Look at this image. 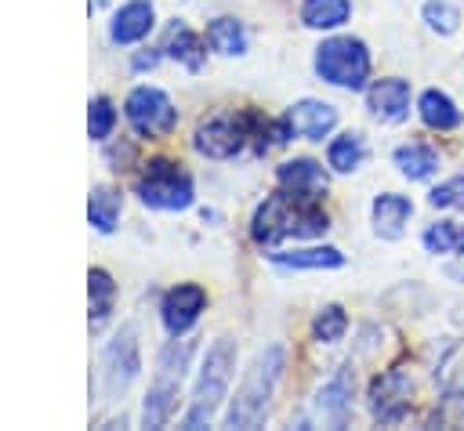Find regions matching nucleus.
Instances as JSON below:
<instances>
[{"instance_id":"nucleus-1","label":"nucleus","mask_w":464,"mask_h":431,"mask_svg":"<svg viewBox=\"0 0 464 431\" xmlns=\"http://www.w3.org/2000/svg\"><path fill=\"white\" fill-rule=\"evenodd\" d=\"M326 228H330V217L319 206V199H304L286 188H276L272 196H265V203L250 217V239L257 246H279L286 239H315Z\"/></svg>"},{"instance_id":"nucleus-2","label":"nucleus","mask_w":464,"mask_h":431,"mask_svg":"<svg viewBox=\"0 0 464 431\" xmlns=\"http://www.w3.org/2000/svg\"><path fill=\"white\" fill-rule=\"evenodd\" d=\"M283 369H286V348L283 344H268L265 351H257V359L243 373V384H239V391L225 413V427H261L268 409H272Z\"/></svg>"},{"instance_id":"nucleus-3","label":"nucleus","mask_w":464,"mask_h":431,"mask_svg":"<svg viewBox=\"0 0 464 431\" xmlns=\"http://www.w3.org/2000/svg\"><path fill=\"white\" fill-rule=\"evenodd\" d=\"M232 373H236V340L232 337L210 340V348L203 355V366H199V377H196V388H192L188 413L181 417V427H188V431L210 427V420L218 417L221 402L228 398Z\"/></svg>"},{"instance_id":"nucleus-4","label":"nucleus","mask_w":464,"mask_h":431,"mask_svg":"<svg viewBox=\"0 0 464 431\" xmlns=\"http://www.w3.org/2000/svg\"><path fill=\"white\" fill-rule=\"evenodd\" d=\"M192 351H196V340L174 337L156 355V373H152V384H149L145 402H141V427H163L174 417L178 391H181V380H185V369H188Z\"/></svg>"},{"instance_id":"nucleus-5","label":"nucleus","mask_w":464,"mask_h":431,"mask_svg":"<svg viewBox=\"0 0 464 431\" xmlns=\"http://www.w3.org/2000/svg\"><path fill=\"white\" fill-rule=\"evenodd\" d=\"M315 76L341 91H362L370 80V51L359 36H330L315 47Z\"/></svg>"},{"instance_id":"nucleus-6","label":"nucleus","mask_w":464,"mask_h":431,"mask_svg":"<svg viewBox=\"0 0 464 431\" xmlns=\"http://www.w3.org/2000/svg\"><path fill=\"white\" fill-rule=\"evenodd\" d=\"M134 188H138V199H141L149 210H170V214H174V210L192 206V199H196L192 174H188L181 163L163 159V156H156V159H149V163L141 167Z\"/></svg>"},{"instance_id":"nucleus-7","label":"nucleus","mask_w":464,"mask_h":431,"mask_svg":"<svg viewBox=\"0 0 464 431\" xmlns=\"http://www.w3.org/2000/svg\"><path fill=\"white\" fill-rule=\"evenodd\" d=\"M123 116H127V123H130V130H134L138 138H167V134L178 127V109H174V101L167 98V91L149 87V83H141V87H134V91L127 94Z\"/></svg>"},{"instance_id":"nucleus-8","label":"nucleus","mask_w":464,"mask_h":431,"mask_svg":"<svg viewBox=\"0 0 464 431\" xmlns=\"http://www.w3.org/2000/svg\"><path fill=\"white\" fill-rule=\"evenodd\" d=\"M250 127H254V112H243V116H210L196 127L192 134V148L207 159H232L243 152L246 138H250Z\"/></svg>"},{"instance_id":"nucleus-9","label":"nucleus","mask_w":464,"mask_h":431,"mask_svg":"<svg viewBox=\"0 0 464 431\" xmlns=\"http://www.w3.org/2000/svg\"><path fill=\"white\" fill-rule=\"evenodd\" d=\"M141 359H138V333L134 326H123L102 351V388L109 398L123 395L130 388V380L138 377Z\"/></svg>"},{"instance_id":"nucleus-10","label":"nucleus","mask_w":464,"mask_h":431,"mask_svg":"<svg viewBox=\"0 0 464 431\" xmlns=\"http://www.w3.org/2000/svg\"><path fill=\"white\" fill-rule=\"evenodd\" d=\"M410 391H413V380L406 369H384L381 377H373L370 384V413L377 424H399L406 413H410Z\"/></svg>"},{"instance_id":"nucleus-11","label":"nucleus","mask_w":464,"mask_h":431,"mask_svg":"<svg viewBox=\"0 0 464 431\" xmlns=\"http://www.w3.org/2000/svg\"><path fill=\"white\" fill-rule=\"evenodd\" d=\"M203 308H207V290L199 283H178V286H170L163 293V301H160L163 330L170 337H185L196 326V319L203 315Z\"/></svg>"},{"instance_id":"nucleus-12","label":"nucleus","mask_w":464,"mask_h":431,"mask_svg":"<svg viewBox=\"0 0 464 431\" xmlns=\"http://www.w3.org/2000/svg\"><path fill=\"white\" fill-rule=\"evenodd\" d=\"M352 388H355V377H352V366H341L315 395L312 402V413L319 424L326 427H344L348 424V413H352Z\"/></svg>"},{"instance_id":"nucleus-13","label":"nucleus","mask_w":464,"mask_h":431,"mask_svg":"<svg viewBox=\"0 0 464 431\" xmlns=\"http://www.w3.org/2000/svg\"><path fill=\"white\" fill-rule=\"evenodd\" d=\"M366 109L381 123H402L410 116V83L402 76H384V80L370 83Z\"/></svg>"},{"instance_id":"nucleus-14","label":"nucleus","mask_w":464,"mask_h":431,"mask_svg":"<svg viewBox=\"0 0 464 431\" xmlns=\"http://www.w3.org/2000/svg\"><path fill=\"white\" fill-rule=\"evenodd\" d=\"M286 123H290L294 138L323 141L337 127V109L330 101H319V98H301L286 109Z\"/></svg>"},{"instance_id":"nucleus-15","label":"nucleus","mask_w":464,"mask_h":431,"mask_svg":"<svg viewBox=\"0 0 464 431\" xmlns=\"http://www.w3.org/2000/svg\"><path fill=\"white\" fill-rule=\"evenodd\" d=\"M276 181H279V188H286V192H294V196H304V199H323L326 188H330V177H326L323 163L304 159V156L279 163Z\"/></svg>"},{"instance_id":"nucleus-16","label":"nucleus","mask_w":464,"mask_h":431,"mask_svg":"<svg viewBox=\"0 0 464 431\" xmlns=\"http://www.w3.org/2000/svg\"><path fill=\"white\" fill-rule=\"evenodd\" d=\"M152 22H156L152 0H127V4L112 14V22H109V40L120 43V47H123V43H138V40L149 36Z\"/></svg>"},{"instance_id":"nucleus-17","label":"nucleus","mask_w":464,"mask_h":431,"mask_svg":"<svg viewBox=\"0 0 464 431\" xmlns=\"http://www.w3.org/2000/svg\"><path fill=\"white\" fill-rule=\"evenodd\" d=\"M160 51H167L178 65H185L188 72H199L203 65H207V43L199 40V33H192L188 29V22H181V18H174L167 29H163V47Z\"/></svg>"},{"instance_id":"nucleus-18","label":"nucleus","mask_w":464,"mask_h":431,"mask_svg":"<svg viewBox=\"0 0 464 431\" xmlns=\"http://www.w3.org/2000/svg\"><path fill=\"white\" fill-rule=\"evenodd\" d=\"M370 214H373V232L381 239H402L406 221L413 217V203L406 196H399V192H381L373 199V210Z\"/></svg>"},{"instance_id":"nucleus-19","label":"nucleus","mask_w":464,"mask_h":431,"mask_svg":"<svg viewBox=\"0 0 464 431\" xmlns=\"http://www.w3.org/2000/svg\"><path fill=\"white\" fill-rule=\"evenodd\" d=\"M268 261L276 268H294V272H323V268H341L344 254L337 246H301V250H272Z\"/></svg>"},{"instance_id":"nucleus-20","label":"nucleus","mask_w":464,"mask_h":431,"mask_svg":"<svg viewBox=\"0 0 464 431\" xmlns=\"http://www.w3.org/2000/svg\"><path fill=\"white\" fill-rule=\"evenodd\" d=\"M120 210H123L120 188H112V185H94L91 188V196H87V221L94 225V232L109 235L116 228V221H120Z\"/></svg>"},{"instance_id":"nucleus-21","label":"nucleus","mask_w":464,"mask_h":431,"mask_svg":"<svg viewBox=\"0 0 464 431\" xmlns=\"http://www.w3.org/2000/svg\"><path fill=\"white\" fill-rule=\"evenodd\" d=\"M87 297H91V333H102L112 315V301H116V283L105 268L87 272Z\"/></svg>"},{"instance_id":"nucleus-22","label":"nucleus","mask_w":464,"mask_h":431,"mask_svg":"<svg viewBox=\"0 0 464 431\" xmlns=\"http://www.w3.org/2000/svg\"><path fill=\"white\" fill-rule=\"evenodd\" d=\"M395 167L410 181H428L439 170V152L424 141H406V145L395 148Z\"/></svg>"},{"instance_id":"nucleus-23","label":"nucleus","mask_w":464,"mask_h":431,"mask_svg":"<svg viewBox=\"0 0 464 431\" xmlns=\"http://www.w3.org/2000/svg\"><path fill=\"white\" fill-rule=\"evenodd\" d=\"M417 112H420V120H424V127H431V130H453V127H460V109L453 105V98L450 94H442V91H424L420 94V101H417Z\"/></svg>"},{"instance_id":"nucleus-24","label":"nucleus","mask_w":464,"mask_h":431,"mask_svg":"<svg viewBox=\"0 0 464 431\" xmlns=\"http://www.w3.org/2000/svg\"><path fill=\"white\" fill-rule=\"evenodd\" d=\"M352 18V0H301V22L308 29H341Z\"/></svg>"},{"instance_id":"nucleus-25","label":"nucleus","mask_w":464,"mask_h":431,"mask_svg":"<svg viewBox=\"0 0 464 431\" xmlns=\"http://www.w3.org/2000/svg\"><path fill=\"white\" fill-rule=\"evenodd\" d=\"M207 43H210V51H218V54H225V58H236V54L246 51V29H243L239 18L221 14V18H214V22L207 25Z\"/></svg>"},{"instance_id":"nucleus-26","label":"nucleus","mask_w":464,"mask_h":431,"mask_svg":"<svg viewBox=\"0 0 464 431\" xmlns=\"http://www.w3.org/2000/svg\"><path fill=\"white\" fill-rule=\"evenodd\" d=\"M362 159H366V141H362L359 130H344V134H337V138L330 141V148H326V163H330L337 174H352V170H359Z\"/></svg>"},{"instance_id":"nucleus-27","label":"nucleus","mask_w":464,"mask_h":431,"mask_svg":"<svg viewBox=\"0 0 464 431\" xmlns=\"http://www.w3.org/2000/svg\"><path fill=\"white\" fill-rule=\"evenodd\" d=\"M435 384L446 398H464V340L446 348V355L435 366Z\"/></svg>"},{"instance_id":"nucleus-28","label":"nucleus","mask_w":464,"mask_h":431,"mask_svg":"<svg viewBox=\"0 0 464 431\" xmlns=\"http://www.w3.org/2000/svg\"><path fill=\"white\" fill-rule=\"evenodd\" d=\"M420 243H424L428 254H457V257H464V225H457V221H431L424 228V235H420Z\"/></svg>"},{"instance_id":"nucleus-29","label":"nucleus","mask_w":464,"mask_h":431,"mask_svg":"<svg viewBox=\"0 0 464 431\" xmlns=\"http://www.w3.org/2000/svg\"><path fill=\"white\" fill-rule=\"evenodd\" d=\"M344 330H348V315H344L341 304H326V308H319L315 319H312V337H315L319 344H337V340L344 337Z\"/></svg>"},{"instance_id":"nucleus-30","label":"nucleus","mask_w":464,"mask_h":431,"mask_svg":"<svg viewBox=\"0 0 464 431\" xmlns=\"http://www.w3.org/2000/svg\"><path fill=\"white\" fill-rule=\"evenodd\" d=\"M420 14H424L428 29L439 36H453L460 29V7H453L450 0H424Z\"/></svg>"},{"instance_id":"nucleus-31","label":"nucleus","mask_w":464,"mask_h":431,"mask_svg":"<svg viewBox=\"0 0 464 431\" xmlns=\"http://www.w3.org/2000/svg\"><path fill=\"white\" fill-rule=\"evenodd\" d=\"M112 127H116V105L105 94L91 98V105H87V134L94 141H105L112 134Z\"/></svg>"},{"instance_id":"nucleus-32","label":"nucleus","mask_w":464,"mask_h":431,"mask_svg":"<svg viewBox=\"0 0 464 431\" xmlns=\"http://www.w3.org/2000/svg\"><path fill=\"white\" fill-rule=\"evenodd\" d=\"M428 203H431L435 210H464V174H457V177L435 185V188L428 192Z\"/></svg>"},{"instance_id":"nucleus-33","label":"nucleus","mask_w":464,"mask_h":431,"mask_svg":"<svg viewBox=\"0 0 464 431\" xmlns=\"http://www.w3.org/2000/svg\"><path fill=\"white\" fill-rule=\"evenodd\" d=\"M156 65H160V51H152V47H145V51H138L130 58V69L134 72H145V69H156Z\"/></svg>"},{"instance_id":"nucleus-34","label":"nucleus","mask_w":464,"mask_h":431,"mask_svg":"<svg viewBox=\"0 0 464 431\" xmlns=\"http://www.w3.org/2000/svg\"><path fill=\"white\" fill-rule=\"evenodd\" d=\"M102 4H105V0H91V7H102Z\"/></svg>"}]
</instances>
